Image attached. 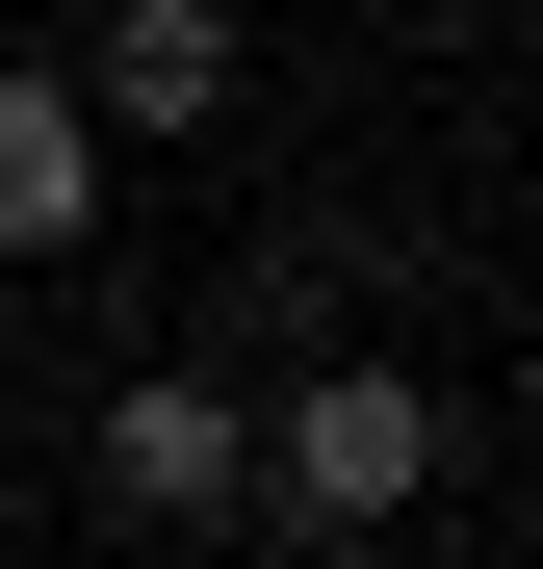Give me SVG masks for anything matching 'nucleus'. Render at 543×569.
<instances>
[{"label":"nucleus","mask_w":543,"mask_h":569,"mask_svg":"<svg viewBox=\"0 0 543 569\" xmlns=\"http://www.w3.org/2000/svg\"><path fill=\"white\" fill-rule=\"evenodd\" d=\"M104 208V130H78V78H0V259H78Z\"/></svg>","instance_id":"nucleus-4"},{"label":"nucleus","mask_w":543,"mask_h":569,"mask_svg":"<svg viewBox=\"0 0 543 569\" xmlns=\"http://www.w3.org/2000/svg\"><path fill=\"white\" fill-rule=\"evenodd\" d=\"M440 492V389L414 362H311L285 415H259V518H336V543H389Z\"/></svg>","instance_id":"nucleus-1"},{"label":"nucleus","mask_w":543,"mask_h":569,"mask_svg":"<svg viewBox=\"0 0 543 569\" xmlns=\"http://www.w3.org/2000/svg\"><path fill=\"white\" fill-rule=\"evenodd\" d=\"M104 492L130 518H259V415L208 362H155V389H104Z\"/></svg>","instance_id":"nucleus-2"},{"label":"nucleus","mask_w":543,"mask_h":569,"mask_svg":"<svg viewBox=\"0 0 543 569\" xmlns=\"http://www.w3.org/2000/svg\"><path fill=\"white\" fill-rule=\"evenodd\" d=\"M208 104H233V0H104L78 130H208Z\"/></svg>","instance_id":"nucleus-3"}]
</instances>
